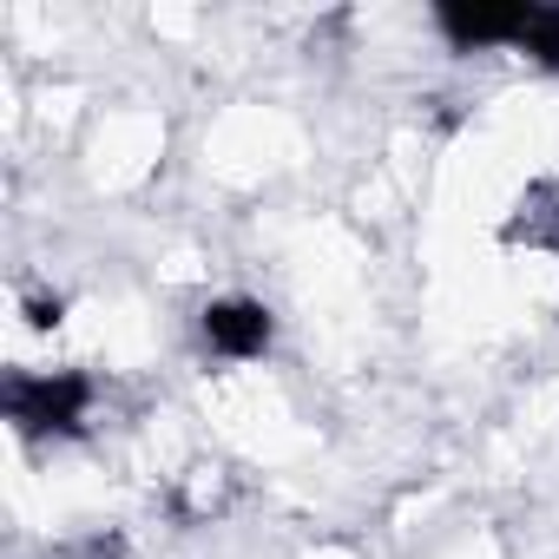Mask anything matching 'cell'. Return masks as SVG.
<instances>
[{"label": "cell", "mask_w": 559, "mask_h": 559, "mask_svg": "<svg viewBox=\"0 0 559 559\" xmlns=\"http://www.w3.org/2000/svg\"><path fill=\"white\" fill-rule=\"evenodd\" d=\"M513 47H526L546 73H559V8H533V0H526V21H520Z\"/></svg>", "instance_id": "5"}, {"label": "cell", "mask_w": 559, "mask_h": 559, "mask_svg": "<svg viewBox=\"0 0 559 559\" xmlns=\"http://www.w3.org/2000/svg\"><path fill=\"white\" fill-rule=\"evenodd\" d=\"M0 408H8V421L27 441L80 435L86 428V408H93V376H80V369H60V376H8Z\"/></svg>", "instance_id": "1"}, {"label": "cell", "mask_w": 559, "mask_h": 559, "mask_svg": "<svg viewBox=\"0 0 559 559\" xmlns=\"http://www.w3.org/2000/svg\"><path fill=\"white\" fill-rule=\"evenodd\" d=\"M119 552H126V539H106V533H99V539H86V546H67L60 559H119Z\"/></svg>", "instance_id": "6"}, {"label": "cell", "mask_w": 559, "mask_h": 559, "mask_svg": "<svg viewBox=\"0 0 559 559\" xmlns=\"http://www.w3.org/2000/svg\"><path fill=\"white\" fill-rule=\"evenodd\" d=\"M520 21H526V0H520V8H487V0H448V8H435V27L454 40V53L513 47Z\"/></svg>", "instance_id": "3"}, {"label": "cell", "mask_w": 559, "mask_h": 559, "mask_svg": "<svg viewBox=\"0 0 559 559\" xmlns=\"http://www.w3.org/2000/svg\"><path fill=\"white\" fill-rule=\"evenodd\" d=\"M204 349L217 356V362H257L263 349H270V310L257 304V297H217L211 310H204Z\"/></svg>", "instance_id": "2"}, {"label": "cell", "mask_w": 559, "mask_h": 559, "mask_svg": "<svg viewBox=\"0 0 559 559\" xmlns=\"http://www.w3.org/2000/svg\"><path fill=\"white\" fill-rule=\"evenodd\" d=\"M507 243H526V250H552L559 257V185H533L520 198V211L507 217Z\"/></svg>", "instance_id": "4"}]
</instances>
